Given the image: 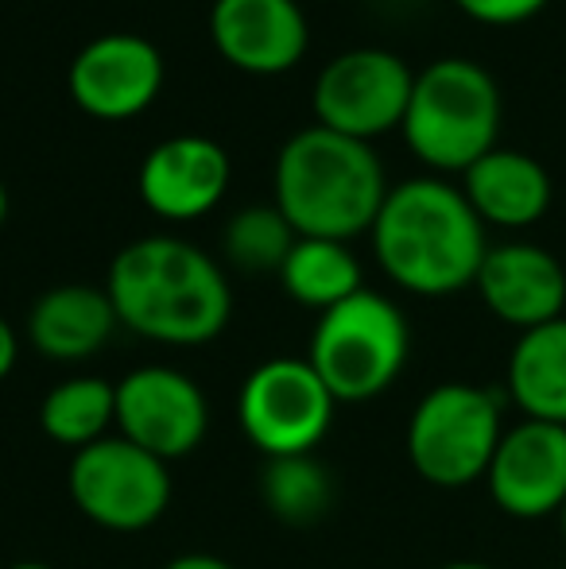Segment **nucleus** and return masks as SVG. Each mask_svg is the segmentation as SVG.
<instances>
[{
  "label": "nucleus",
  "instance_id": "nucleus-1",
  "mask_svg": "<svg viewBox=\"0 0 566 569\" xmlns=\"http://www.w3.org/2000/svg\"><path fill=\"white\" fill-rule=\"evenodd\" d=\"M106 295L125 330L159 345H206L229 326L234 291L210 252L171 232L125 244L109 263Z\"/></svg>",
  "mask_w": 566,
  "mask_h": 569
},
{
  "label": "nucleus",
  "instance_id": "nucleus-2",
  "mask_svg": "<svg viewBox=\"0 0 566 569\" xmlns=\"http://www.w3.org/2000/svg\"><path fill=\"white\" fill-rule=\"evenodd\" d=\"M369 240L380 271L419 299H446L474 287L489 252L485 226L461 187L438 174L404 179L388 190Z\"/></svg>",
  "mask_w": 566,
  "mask_h": 569
},
{
  "label": "nucleus",
  "instance_id": "nucleus-3",
  "mask_svg": "<svg viewBox=\"0 0 566 569\" xmlns=\"http://www.w3.org/2000/svg\"><path fill=\"white\" fill-rule=\"evenodd\" d=\"M388 174L377 148L307 124L276 151L272 206L299 237L341 240L365 237L388 198Z\"/></svg>",
  "mask_w": 566,
  "mask_h": 569
},
{
  "label": "nucleus",
  "instance_id": "nucleus-4",
  "mask_svg": "<svg viewBox=\"0 0 566 569\" xmlns=\"http://www.w3.org/2000/svg\"><path fill=\"white\" fill-rule=\"evenodd\" d=\"M500 86L481 62L446 54L427 62L411 86L404 143L430 174H466L500 140Z\"/></svg>",
  "mask_w": 566,
  "mask_h": 569
},
{
  "label": "nucleus",
  "instance_id": "nucleus-5",
  "mask_svg": "<svg viewBox=\"0 0 566 569\" xmlns=\"http://www.w3.org/2000/svg\"><path fill=\"white\" fill-rule=\"evenodd\" d=\"M408 352L411 330L404 310L388 295L361 287L318 315L307 360L338 403H365L400 380Z\"/></svg>",
  "mask_w": 566,
  "mask_h": 569
},
{
  "label": "nucleus",
  "instance_id": "nucleus-6",
  "mask_svg": "<svg viewBox=\"0 0 566 569\" xmlns=\"http://www.w3.org/2000/svg\"><path fill=\"white\" fill-rule=\"evenodd\" d=\"M505 435L500 399L477 383H438L416 403L408 422L411 469L438 488L485 480Z\"/></svg>",
  "mask_w": 566,
  "mask_h": 569
},
{
  "label": "nucleus",
  "instance_id": "nucleus-7",
  "mask_svg": "<svg viewBox=\"0 0 566 569\" xmlns=\"http://www.w3.org/2000/svg\"><path fill=\"white\" fill-rule=\"evenodd\" d=\"M416 70L388 47H354L318 70L310 109L315 124L373 143L404 124Z\"/></svg>",
  "mask_w": 566,
  "mask_h": 569
},
{
  "label": "nucleus",
  "instance_id": "nucleus-8",
  "mask_svg": "<svg viewBox=\"0 0 566 569\" xmlns=\"http://www.w3.org/2000/svg\"><path fill=\"white\" fill-rule=\"evenodd\" d=\"M338 399L330 396L307 357H272L241 383L237 419L265 457L315 453L334 422Z\"/></svg>",
  "mask_w": 566,
  "mask_h": 569
},
{
  "label": "nucleus",
  "instance_id": "nucleus-9",
  "mask_svg": "<svg viewBox=\"0 0 566 569\" xmlns=\"http://www.w3.org/2000/svg\"><path fill=\"white\" fill-rule=\"evenodd\" d=\"M70 500L90 523L106 531H143L159 523L171 503V472L167 461L132 446L129 438H101L70 461Z\"/></svg>",
  "mask_w": 566,
  "mask_h": 569
},
{
  "label": "nucleus",
  "instance_id": "nucleus-10",
  "mask_svg": "<svg viewBox=\"0 0 566 569\" xmlns=\"http://www.w3.org/2000/svg\"><path fill=\"white\" fill-rule=\"evenodd\" d=\"M167 82L163 51L137 31H106L93 36L70 59L67 90L70 101L90 120L125 124L156 106Z\"/></svg>",
  "mask_w": 566,
  "mask_h": 569
},
{
  "label": "nucleus",
  "instance_id": "nucleus-11",
  "mask_svg": "<svg viewBox=\"0 0 566 569\" xmlns=\"http://www.w3.org/2000/svg\"><path fill=\"white\" fill-rule=\"evenodd\" d=\"M117 430L159 461H175L202 446L210 430V407L187 372L143 365L117 383Z\"/></svg>",
  "mask_w": 566,
  "mask_h": 569
},
{
  "label": "nucleus",
  "instance_id": "nucleus-12",
  "mask_svg": "<svg viewBox=\"0 0 566 569\" xmlns=\"http://www.w3.org/2000/svg\"><path fill=\"white\" fill-rule=\"evenodd\" d=\"M229 179H234L229 151L214 136L182 132L159 140L140 159L137 194L143 210L156 213L159 221L190 226L218 210L221 198L229 194Z\"/></svg>",
  "mask_w": 566,
  "mask_h": 569
},
{
  "label": "nucleus",
  "instance_id": "nucleus-13",
  "mask_svg": "<svg viewBox=\"0 0 566 569\" xmlns=\"http://www.w3.org/2000/svg\"><path fill=\"white\" fill-rule=\"evenodd\" d=\"M210 43L241 74L280 78L307 54L310 23L299 0H214Z\"/></svg>",
  "mask_w": 566,
  "mask_h": 569
},
{
  "label": "nucleus",
  "instance_id": "nucleus-14",
  "mask_svg": "<svg viewBox=\"0 0 566 569\" xmlns=\"http://www.w3.org/2000/svg\"><path fill=\"white\" fill-rule=\"evenodd\" d=\"M485 485L493 503L513 519L559 516L566 503V427L536 419L508 427Z\"/></svg>",
  "mask_w": 566,
  "mask_h": 569
},
{
  "label": "nucleus",
  "instance_id": "nucleus-15",
  "mask_svg": "<svg viewBox=\"0 0 566 569\" xmlns=\"http://www.w3.org/2000/svg\"><path fill=\"white\" fill-rule=\"evenodd\" d=\"M485 310L513 330H536L566 310V268L559 256L532 240L489 244L474 279Z\"/></svg>",
  "mask_w": 566,
  "mask_h": 569
},
{
  "label": "nucleus",
  "instance_id": "nucleus-16",
  "mask_svg": "<svg viewBox=\"0 0 566 569\" xmlns=\"http://www.w3.org/2000/svg\"><path fill=\"white\" fill-rule=\"evenodd\" d=\"M461 194L474 206L481 226L497 229H528L552 210V174L536 156L520 148H493L461 174Z\"/></svg>",
  "mask_w": 566,
  "mask_h": 569
},
{
  "label": "nucleus",
  "instance_id": "nucleus-17",
  "mask_svg": "<svg viewBox=\"0 0 566 569\" xmlns=\"http://www.w3.org/2000/svg\"><path fill=\"white\" fill-rule=\"evenodd\" d=\"M117 310L109 302L106 287L62 283L43 291L31 302L28 338L39 357L78 365V360L98 357L117 330Z\"/></svg>",
  "mask_w": 566,
  "mask_h": 569
},
{
  "label": "nucleus",
  "instance_id": "nucleus-18",
  "mask_svg": "<svg viewBox=\"0 0 566 569\" xmlns=\"http://www.w3.org/2000/svg\"><path fill=\"white\" fill-rule=\"evenodd\" d=\"M508 399L524 419L566 427V318L524 330L508 352Z\"/></svg>",
  "mask_w": 566,
  "mask_h": 569
},
{
  "label": "nucleus",
  "instance_id": "nucleus-19",
  "mask_svg": "<svg viewBox=\"0 0 566 569\" xmlns=\"http://www.w3.org/2000/svg\"><path fill=\"white\" fill-rule=\"evenodd\" d=\"M280 283L299 307L326 315L330 307L346 302L349 295L361 291V263H357L354 248L341 240H318L299 237L295 248L287 252L280 268Z\"/></svg>",
  "mask_w": 566,
  "mask_h": 569
},
{
  "label": "nucleus",
  "instance_id": "nucleus-20",
  "mask_svg": "<svg viewBox=\"0 0 566 569\" xmlns=\"http://www.w3.org/2000/svg\"><path fill=\"white\" fill-rule=\"evenodd\" d=\"M117 422V383L101 376H75L47 391L39 407V427L51 442L67 450H86V446L109 438L106 430Z\"/></svg>",
  "mask_w": 566,
  "mask_h": 569
},
{
  "label": "nucleus",
  "instance_id": "nucleus-21",
  "mask_svg": "<svg viewBox=\"0 0 566 569\" xmlns=\"http://www.w3.org/2000/svg\"><path fill=\"white\" fill-rule=\"evenodd\" d=\"M334 485L330 469L315 453L295 457H268L260 472V500L287 527H310L334 508Z\"/></svg>",
  "mask_w": 566,
  "mask_h": 569
},
{
  "label": "nucleus",
  "instance_id": "nucleus-22",
  "mask_svg": "<svg viewBox=\"0 0 566 569\" xmlns=\"http://www.w3.org/2000/svg\"><path fill=\"white\" fill-rule=\"evenodd\" d=\"M299 232L287 226L276 206H245L226 221L221 232V252L245 276H280L287 252L295 248Z\"/></svg>",
  "mask_w": 566,
  "mask_h": 569
},
{
  "label": "nucleus",
  "instance_id": "nucleus-23",
  "mask_svg": "<svg viewBox=\"0 0 566 569\" xmlns=\"http://www.w3.org/2000/svg\"><path fill=\"white\" fill-rule=\"evenodd\" d=\"M454 4L461 8V16L485 28H516L544 12L547 0H454Z\"/></svg>",
  "mask_w": 566,
  "mask_h": 569
},
{
  "label": "nucleus",
  "instance_id": "nucleus-24",
  "mask_svg": "<svg viewBox=\"0 0 566 569\" xmlns=\"http://www.w3.org/2000/svg\"><path fill=\"white\" fill-rule=\"evenodd\" d=\"M16 357H20V338H16L12 322L0 315V383H4L8 372L16 368Z\"/></svg>",
  "mask_w": 566,
  "mask_h": 569
},
{
  "label": "nucleus",
  "instance_id": "nucleus-25",
  "mask_svg": "<svg viewBox=\"0 0 566 569\" xmlns=\"http://www.w3.org/2000/svg\"><path fill=\"white\" fill-rule=\"evenodd\" d=\"M163 569H234V566L214 555H182V558H175V562H167Z\"/></svg>",
  "mask_w": 566,
  "mask_h": 569
},
{
  "label": "nucleus",
  "instance_id": "nucleus-26",
  "mask_svg": "<svg viewBox=\"0 0 566 569\" xmlns=\"http://www.w3.org/2000/svg\"><path fill=\"white\" fill-rule=\"evenodd\" d=\"M4 221H8V187L0 179V229H4Z\"/></svg>",
  "mask_w": 566,
  "mask_h": 569
},
{
  "label": "nucleus",
  "instance_id": "nucleus-27",
  "mask_svg": "<svg viewBox=\"0 0 566 569\" xmlns=\"http://www.w3.org/2000/svg\"><path fill=\"white\" fill-rule=\"evenodd\" d=\"M438 569H493V566H485V562H446Z\"/></svg>",
  "mask_w": 566,
  "mask_h": 569
},
{
  "label": "nucleus",
  "instance_id": "nucleus-28",
  "mask_svg": "<svg viewBox=\"0 0 566 569\" xmlns=\"http://www.w3.org/2000/svg\"><path fill=\"white\" fill-rule=\"evenodd\" d=\"M8 569H54V566H47V562H16V566H8Z\"/></svg>",
  "mask_w": 566,
  "mask_h": 569
},
{
  "label": "nucleus",
  "instance_id": "nucleus-29",
  "mask_svg": "<svg viewBox=\"0 0 566 569\" xmlns=\"http://www.w3.org/2000/svg\"><path fill=\"white\" fill-rule=\"evenodd\" d=\"M559 527H563V542H566V503H563V511H559Z\"/></svg>",
  "mask_w": 566,
  "mask_h": 569
}]
</instances>
